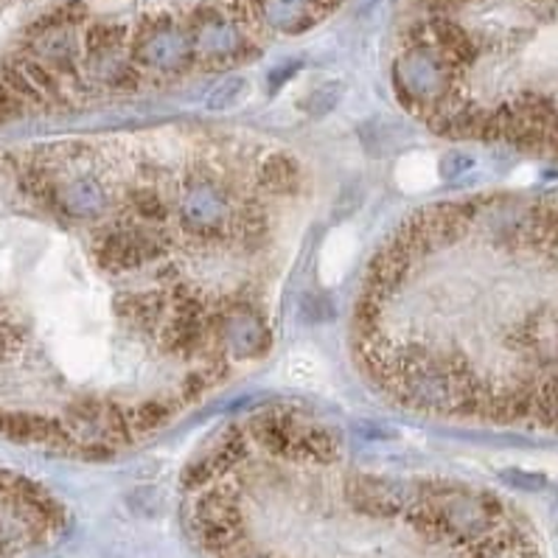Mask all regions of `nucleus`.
Here are the masks:
<instances>
[{
  "instance_id": "nucleus-3",
  "label": "nucleus",
  "mask_w": 558,
  "mask_h": 558,
  "mask_svg": "<svg viewBox=\"0 0 558 558\" xmlns=\"http://www.w3.org/2000/svg\"><path fill=\"white\" fill-rule=\"evenodd\" d=\"M264 178V185L272 191H290L292 185H295L298 180V166L295 160L290 158V155H272V158L267 160V166H264L262 171Z\"/></svg>"
},
{
  "instance_id": "nucleus-2",
  "label": "nucleus",
  "mask_w": 558,
  "mask_h": 558,
  "mask_svg": "<svg viewBox=\"0 0 558 558\" xmlns=\"http://www.w3.org/2000/svg\"><path fill=\"white\" fill-rule=\"evenodd\" d=\"M57 499L32 480L0 469V558L43 545L53 527Z\"/></svg>"
},
{
  "instance_id": "nucleus-1",
  "label": "nucleus",
  "mask_w": 558,
  "mask_h": 558,
  "mask_svg": "<svg viewBox=\"0 0 558 558\" xmlns=\"http://www.w3.org/2000/svg\"><path fill=\"white\" fill-rule=\"evenodd\" d=\"M183 486L205 558H538L494 494L452 483L250 477L208 454Z\"/></svg>"
}]
</instances>
